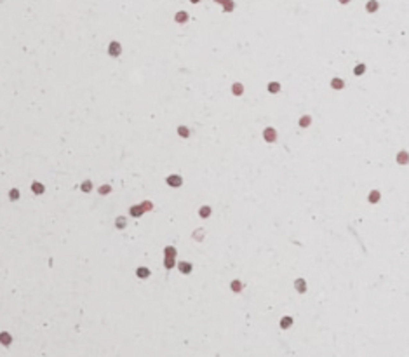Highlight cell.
Segmentation results:
<instances>
[{"instance_id":"1","label":"cell","mask_w":409,"mask_h":357,"mask_svg":"<svg viewBox=\"0 0 409 357\" xmlns=\"http://www.w3.org/2000/svg\"><path fill=\"white\" fill-rule=\"evenodd\" d=\"M263 138H265V141H268V143H275V141H277V131L273 127H266L263 131Z\"/></svg>"},{"instance_id":"2","label":"cell","mask_w":409,"mask_h":357,"mask_svg":"<svg viewBox=\"0 0 409 357\" xmlns=\"http://www.w3.org/2000/svg\"><path fill=\"white\" fill-rule=\"evenodd\" d=\"M167 185L169 186H174V188H178V186H181L183 185V180H181V176H178V174H171V176H167Z\"/></svg>"},{"instance_id":"3","label":"cell","mask_w":409,"mask_h":357,"mask_svg":"<svg viewBox=\"0 0 409 357\" xmlns=\"http://www.w3.org/2000/svg\"><path fill=\"white\" fill-rule=\"evenodd\" d=\"M294 287H296V291H298V293H305V291H307V282H305L303 279H296Z\"/></svg>"},{"instance_id":"4","label":"cell","mask_w":409,"mask_h":357,"mask_svg":"<svg viewBox=\"0 0 409 357\" xmlns=\"http://www.w3.org/2000/svg\"><path fill=\"white\" fill-rule=\"evenodd\" d=\"M378 7H379V4L376 2V0H369V2L366 4V11H367V12H376Z\"/></svg>"},{"instance_id":"5","label":"cell","mask_w":409,"mask_h":357,"mask_svg":"<svg viewBox=\"0 0 409 357\" xmlns=\"http://www.w3.org/2000/svg\"><path fill=\"white\" fill-rule=\"evenodd\" d=\"M178 268H180V272H181V273H185V275H186V273H190V272H192V268H193V267H192V263H186V261H181Z\"/></svg>"},{"instance_id":"6","label":"cell","mask_w":409,"mask_h":357,"mask_svg":"<svg viewBox=\"0 0 409 357\" xmlns=\"http://www.w3.org/2000/svg\"><path fill=\"white\" fill-rule=\"evenodd\" d=\"M331 87H333V89H343L345 87V82L341 79H338V77H334V79L331 80Z\"/></svg>"},{"instance_id":"7","label":"cell","mask_w":409,"mask_h":357,"mask_svg":"<svg viewBox=\"0 0 409 357\" xmlns=\"http://www.w3.org/2000/svg\"><path fill=\"white\" fill-rule=\"evenodd\" d=\"M232 93L235 94V96H240V94H244V85H242L240 82L233 84V85H232Z\"/></svg>"},{"instance_id":"8","label":"cell","mask_w":409,"mask_h":357,"mask_svg":"<svg viewBox=\"0 0 409 357\" xmlns=\"http://www.w3.org/2000/svg\"><path fill=\"white\" fill-rule=\"evenodd\" d=\"M298 124H299V127H308V126L312 124V117H310V115H303Z\"/></svg>"},{"instance_id":"9","label":"cell","mask_w":409,"mask_h":357,"mask_svg":"<svg viewBox=\"0 0 409 357\" xmlns=\"http://www.w3.org/2000/svg\"><path fill=\"white\" fill-rule=\"evenodd\" d=\"M211 211L212 209L209 206H202L200 209H198V214H200V218H209L211 216Z\"/></svg>"},{"instance_id":"10","label":"cell","mask_w":409,"mask_h":357,"mask_svg":"<svg viewBox=\"0 0 409 357\" xmlns=\"http://www.w3.org/2000/svg\"><path fill=\"white\" fill-rule=\"evenodd\" d=\"M174 19H176V23H186V19H188V14H186L185 11H180V12L174 16Z\"/></svg>"},{"instance_id":"11","label":"cell","mask_w":409,"mask_h":357,"mask_svg":"<svg viewBox=\"0 0 409 357\" xmlns=\"http://www.w3.org/2000/svg\"><path fill=\"white\" fill-rule=\"evenodd\" d=\"M293 326V317H282L280 319V327L282 329H287V327Z\"/></svg>"},{"instance_id":"12","label":"cell","mask_w":409,"mask_h":357,"mask_svg":"<svg viewBox=\"0 0 409 357\" xmlns=\"http://www.w3.org/2000/svg\"><path fill=\"white\" fill-rule=\"evenodd\" d=\"M110 54H111V56H119V54H120V44H117V42H111V44H110Z\"/></svg>"},{"instance_id":"13","label":"cell","mask_w":409,"mask_h":357,"mask_svg":"<svg viewBox=\"0 0 409 357\" xmlns=\"http://www.w3.org/2000/svg\"><path fill=\"white\" fill-rule=\"evenodd\" d=\"M136 273H138V277H139V279H146V277H150V270H148V268H143V267H139V268L136 270Z\"/></svg>"},{"instance_id":"14","label":"cell","mask_w":409,"mask_h":357,"mask_svg":"<svg viewBox=\"0 0 409 357\" xmlns=\"http://www.w3.org/2000/svg\"><path fill=\"white\" fill-rule=\"evenodd\" d=\"M230 286H232V291L233 293H240L242 291V282L237 281V279H235V281H232V284H230Z\"/></svg>"},{"instance_id":"15","label":"cell","mask_w":409,"mask_h":357,"mask_svg":"<svg viewBox=\"0 0 409 357\" xmlns=\"http://www.w3.org/2000/svg\"><path fill=\"white\" fill-rule=\"evenodd\" d=\"M268 91L272 94H277L279 91H280V84H279V82H270L268 84Z\"/></svg>"},{"instance_id":"16","label":"cell","mask_w":409,"mask_h":357,"mask_svg":"<svg viewBox=\"0 0 409 357\" xmlns=\"http://www.w3.org/2000/svg\"><path fill=\"white\" fill-rule=\"evenodd\" d=\"M164 254H166V258H176V249L171 247V246H167L166 249H164Z\"/></svg>"},{"instance_id":"17","label":"cell","mask_w":409,"mask_h":357,"mask_svg":"<svg viewBox=\"0 0 409 357\" xmlns=\"http://www.w3.org/2000/svg\"><path fill=\"white\" fill-rule=\"evenodd\" d=\"M178 134H180L181 138H188L190 136V129L185 127V126H180V127H178Z\"/></svg>"},{"instance_id":"18","label":"cell","mask_w":409,"mask_h":357,"mask_svg":"<svg viewBox=\"0 0 409 357\" xmlns=\"http://www.w3.org/2000/svg\"><path fill=\"white\" fill-rule=\"evenodd\" d=\"M214 2H221L225 5V11L228 12V11H233V2L232 0H214Z\"/></svg>"},{"instance_id":"19","label":"cell","mask_w":409,"mask_h":357,"mask_svg":"<svg viewBox=\"0 0 409 357\" xmlns=\"http://www.w3.org/2000/svg\"><path fill=\"white\" fill-rule=\"evenodd\" d=\"M366 71V65H362V63H359V65L353 68V75H362Z\"/></svg>"},{"instance_id":"20","label":"cell","mask_w":409,"mask_h":357,"mask_svg":"<svg viewBox=\"0 0 409 357\" xmlns=\"http://www.w3.org/2000/svg\"><path fill=\"white\" fill-rule=\"evenodd\" d=\"M378 199H379V192H378V190H374L373 194L369 195V202H371V204L378 202Z\"/></svg>"},{"instance_id":"21","label":"cell","mask_w":409,"mask_h":357,"mask_svg":"<svg viewBox=\"0 0 409 357\" xmlns=\"http://www.w3.org/2000/svg\"><path fill=\"white\" fill-rule=\"evenodd\" d=\"M143 213H145V211H143V207H141V206L139 207H132V209H131V214H132V216H141Z\"/></svg>"},{"instance_id":"22","label":"cell","mask_w":409,"mask_h":357,"mask_svg":"<svg viewBox=\"0 0 409 357\" xmlns=\"http://www.w3.org/2000/svg\"><path fill=\"white\" fill-rule=\"evenodd\" d=\"M164 267L167 270H171L172 267H174V258H166V261H164Z\"/></svg>"},{"instance_id":"23","label":"cell","mask_w":409,"mask_h":357,"mask_svg":"<svg viewBox=\"0 0 409 357\" xmlns=\"http://www.w3.org/2000/svg\"><path fill=\"white\" fill-rule=\"evenodd\" d=\"M91 181H84V185H82V188H84V192H89V190H91Z\"/></svg>"},{"instance_id":"24","label":"cell","mask_w":409,"mask_h":357,"mask_svg":"<svg viewBox=\"0 0 409 357\" xmlns=\"http://www.w3.org/2000/svg\"><path fill=\"white\" fill-rule=\"evenodd\" d=\"M141 207H143V211H150V209H152V204L150 202H143L141 204Z\"/></svg>"},{"instance_id":"25","label":"cell","mask_w":409,"mask_h":357,"mask_svg":"<svg viewBox=\"0 0 409 357\" xmlns=\"http://www.w3.org/2000/svg\"><path fill=\"white\" fill-rule=\"evenodd\" d=\"M399 160H400V164H406V152H402L399 155Z\"/></svg>"},{"instance_id":"26","label":"cell","mask_w":409,"mask_h":357,"mask_svg":"<svg viewBox=\"0 0 409 357\" xmlns=\"http://www.w3.org/2000/svg\"><path fill=\"white\" fill-rule=\"evenodd\" d=\"M110 192V186H101L99 188V194H108Z\"/></svg>"},{"instance_id":"27","label":"cell","mask_w":409,"mask_h":357,"mask_svg":"<svg viewBox=\"0 0 409 357\" xmlns=\"http://www.w3.org/2000/svg\"><path fill=\"white\" fill-rule=\"evenodd\" d=\"M33 188H35L37 194H42V192H44V190H42V185H33Z\"/></svg>"},{"instance_id":"28","label":"cell","mask_w":409,"mask_h":357,"mask_svg":"<svg viewBox=\"0 0 409 357\" xmlns=\"http://www.w3.org/2000/svg\"><path fill=\"white\" fill-rule=\"evenodd\" d=\"M339 4H348V2H350V0H338Z\"/></svg>"},{"instance_id":"29","label":"cell","mask_w":409,"mask_h":357,"mask_svg":"<svg viewBox=\"0 0 409 357\" xmlns=\"http://www.w3.org/2000/svg\"><path fill=\"white\" fill-rule=\"evenodd\" d=\"M197 2H200V0H192V4H197Z\"/></svg>"}]
</instances>
